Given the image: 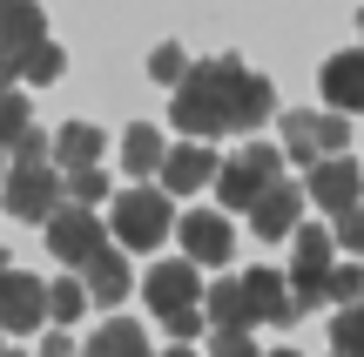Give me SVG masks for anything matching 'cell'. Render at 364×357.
<instances>
[{
    "label": "cell",
    "instance_id": "23",
    "mask_svg": "<svg viewBox=\"0 0 364 357\" xmlns=\"http://www.w3.org/2000/svg\"><path fill=\"white\" fill-rule=\"evenodd\" d=\"M48 304H54V331H68V324L88 310V283L81 277H61V283H48Z\"/></svg>",
    "mask_w": 364,
    "mask_h": 357
},
{
    "label": "cell",
    "instance_id": "15",
    "mask_svg": "<svg viewBox=\"0 0 364 357\" xmlns=\"http://www.w3.org/2000/svg\"><path fill=\"white\" fill-rule=\"evenodd\" d=\"M304 202H311V196H304V182H277L270 196L250 209V229H257L263 243H284L290 229H304V223H297V216H304Z\"/></svg>",
    "mask_w": 364,
    "mask_h": 357
},
{
    "label": "cell",
    "instance_id": "33",
    "mask_svg": "<svg viewBox=\"0 0 364 357\" xmlns=\"http://www.w3.org/2000/svg\"><path fill=\"white\" fill-rule=\"evenodd\" d=\"M14 81H21V54H7V48H0V94H7Z\"/></svg>",
    "mask_w": 364,
    "mask_h": 357
},
{
    "label": "cell",
    "instance_id": "21",
    "mask_svg": "<svg viewBox=\"0 0 364 357\" xmlns=\"http://www.w3.org/2000/svg\"><path fill=\"white\" fill-rule=\"evenodd\" d=\"M81 357H156V351H149V337H142L135 317H108L102 331L81 344Z\"/></svg>",
    "mask_w": 364,
    "mask_h": 357
},
{
    "label": "cell",
    "instance_id": "5",
    "mask_svg": "<svg viewBox=\"0 0 364 357\" xmlns=\"http://www.w3.org/2000/svg\"><path fill=\"white\" fill-rule=\"evenodd\" d=\"M351 148V121L344 115H311V108H290L284 115V155L304 162V169H317V162L344 155Z\"/></svg>",
    "mask_w": 364,
    "mask_h": 357
},
{
    "label": "cell",
    "instance_id": "32",
    "mask_svg": "<svg viewBox=\"0 0 364 357\" xmlns=\"http://www.w3.org/2000/svg\"><path fill=\"white\" fill-rule=\"evenodd\" d=\"M203 310H182V317H169V324H162V331H169V337H196V331H203Z\"/></svg>",
    "mask_w": 364,
    "mask_h": 357
},
{
    "label": "cell",
    "instance_id": "16",
    "mask_svg": "<svg viewBox=\"0 0 364 357\" xmlns=\"http://www.w3.org/2000/svg\"><path fill=\"white\" fill-rule=\"evenodd\" d=\"M324 101H331V115H364V48L351 54H338V61H324Z\"/></svg>",
    "mask_w": 364,
    "mask_h": 357
},
{
    "label": "cell",
    "instance_id": "8",
    "mask_svg": "<svg viewBox=\"0 0 364 357\" xmlns=\"http://www.w3.org/2000/svg\"><path fill=\"white\" fill-rule=\"evenodd\" d=\"M142 297H149V310H156V317L169 324V317H182V310H203L209 283H203V270H196L189 256H182V263H156V270H149Z\"/></svg>",
    "mask_w": 364,
    "mask_h": 357
},
{
    "label": "cell",
    "instance_id": "14",
    "mask_svg": "<svg viewBox=\"0 0 364 357\" xmlns=\"http://www.w3.org/2000/svg\"><path fill=\"white\" fill-rule=\"evenodd\" d=\"M216 175H223V162H216L209 142H176L169 162H162V189H169V196H189V189L216 182Z\"/></svg>",
    "mask_w": 364,
    "mask_h": 357
},
{
    "label": "cell",
    "instance_id": "38",
    "mask_svg": "<svg viewBox=\"0 0 364 357\" xmlns=\"http://www.w3.org/2000/svg\"><path fill=\"white\" fill-rule=\"evenodd\" d=\"M358 34H364V13H358Z\"/></svg>",
    "mask_w": 364,
    "mask_h": 357
},
{
    "label": "cell",
    "instance_id": "12",
    "mask_svg": "<svg viewBox=\"0 0 364 357\" xmlns=\"http://www.w3.org/2000/svg\"><path fill=\"white\" fill-rule=\"evenodd\" d=\"M176 236H182V256H189L196 270H203V263H230V250H236L230 223H223L216 209H189V216L176 223Z\"/></svg>",
    "mask_w": 364,
    "mask_h": 357
},
{
    "label": "cell",
    "instance_id": "34",
    "mask_svg": "<svg viewBox=\"0 0 364 357\" xmlns=\"http://www.w3.org/2000/svg\"><path fill=\"white\" fill-rule=\"evenodd\" d=\"M41 357H68V331H48V337H41Z\"/></svg>",
    "mask_w": 364,
    "mask_h": 357
},
{
    "label": "cell",
    "instance_id": "40",
    "mask_svg": "<svg viewBox=\"0 0 364 357\" xmlns=\"http://www.w3.org/2000/svg\"><path fill=\"white\" fill-rule=\"evenodd\" d=\"M0 189H7V182H0Z\"/></svg>",
    "mask_w": 364,
    "mask_h": 357
},
{
    "label": "cell",
    "instance_id": "25",
    "mask_svg": "<svg viewBox=\"0 0 364 357\" xmlns=\"http://www.w3.org/2000/svg\"><path fill=\"white\" fill-rule=\"evenodd\" d=\"M27 128H34V101H21V88H7L0 94V148H14Z\"/></svg>",
    "mask_w": 364,
    "mask_h": 357
},
{
    "label": "cell",
    "instance_id": "37",
    "mask_svg": "<svg viewBox=\"0 0 364 357\" xmlns=\"http://www.w3.org/2000/svg\"><path fill=\"white\" fill-rule=\"evenodd\" d=\"M263 357H297V351H263Z\"/></svg>",
    "mask_w": 364,
    "mask_h": 357
},
{
    "label": "cell",
    "instance_id": "3",
    "mask_svg": "<svg viewBox=\"0 0 364 357\" xmlns=\"http://www.w3.org/2000/svg\"><path fill=\"white\" fill-rule=\"evenodd\" d=\"M176 209H169V189H122L115 209H108V236L122 250H162Z\"/></svg>",
    "mask_w": 364,
    "mask_h": 357
},
{
    "label": "cell",
    "instance_id": "30",
    "mask_svg": "<svg viewBox=\"0 0 364 357\" xmlns=\"http://www.w3.org/2000/svg\"><path fill=\"white\" fill-rule=\"evenodd\" d=\"M338 250H351V256H364V209H351V216H338Z\"/></svg>",
    "mask_w": 364,
    "mask_h": 357
},
{
    "label": "cell",
    "instance_id": "29",
    "mask_svg": "<svg viewBox=\"0 0 364 357\" xmlns=\"http://www.w3.org/2000/svg\"><path fill=\"white\" fill-rule=\"evenodd\" d=\"M358 297H364V270H358V263H338V270H331V304L351 310Z\"/></svg>",
    "mask_w": 364,
    "mask_h": 357
},
{
    "label": "cell",
    "instance_id": "7",
    "mask_svg": "<svg viewBox=\"0 0 364 357\" xmlns=\"http://www.w3.org/2000/svg\"><path fill=\"white\" fill-rule=\"evenodd\" d=\"M331 229H297V263H290V290L297 310H324L331 304Z\"/></svg>",
    "mask_w": 364,
    "mask_h": 357
},
{
    "label": "cell",
    "instance_id": "10",
    "mask_svg": "<svg viewBox=\"0 0 364 357\" xmlns=\"http://www.w3.org/2000/svg\"><path fill=\"white\" fill-rule=\"evenodd\" d=\"M41 324H54L48 283H41V277H27V270H14V277L0 283V331L27 337V331H41Z\"/></svg>",
    "mask_w": 364,
    "mask_h": 357
},
{
    "label": "cell",
    "instance_id": "39",
    "mask_svg": "<svg viewBox=\"0 0 364 357\" xmlns=\"http://www.w3.org/2000/svg\"><path fill=\"white\" fill-rule=\"evenodd\" d=\"M0 357H7V351H0Z\"/></svg>",
    "mask_w": 364,
    "mask_h": 357
},
{
    "label": "cell",
    "instance_id": "11",
    "mask_svg": "<svg viewBox=\"0 0 364 357\" xmlns=\"http://www.w3.org/2000/svg\"><path fill=\"white\" fill-rule=\"evenodd\" d=\"M243 304H250V324H290V317H304V310H297V290H290L270 263L243 270Z\"/></svg>",
    "mask_w": 364,
    "mask_h": 357
},
{
    "label": "cell",
    "instance_id": "6",
    "mask_svg": "<svg viewBox=\"0 0 364 357\" xmlns=\"http://www.w3.org/2000/svg\"><path fill=\"white\" fill-rule=\"evenodd\" d=\"M108 243H115V236H108V223H102L95 209H75V202H68V209L48 223V250H54V263H68L75 277L108 250Z\"/></svg>",
    "mask_w": 364,
    "mask_h": 357
},
{
    "label": "cell",
    "instance_id": "2",
    "mask_svg": "<svg viewBox=\"0 0 364 357\" xmlns=\"http://www.w3.org/2000/svg\"><path fill=\"white\" fill-rule=\"evenodd\" d=\"M284 148H270V142H250V148H236L230 162H223V175H216V196H223V209H257L263 196H270L277 182H284Z\"/></svg>",
    "mask_w": 364,
    "mask_h": 357
},
{
    "label": "cell",
    "instance_id": "26",
    "mask_svg": "<svg viewBox=\"0 0 364 357\" xmlns=\"http://www.w3.org/2000/svg\"><path fill=\"white\" fill-rule=\"evenodd\" d=\"M61 61H68V54L54 48V40H41V48L21 61V81H27V88H48V81H61Z\"/></svg>",
    "mask_w": 364,
    "mask_h": 357
},
{
    "label": "cell",
    "instance_id": "36",
    "mask_svg": "<svg viewBox=\"0 0 364 357\" xmlns=\"http://www.w3.org/2000/svg\"><path fill=\"white\" fill-rule=\"evenodd\" d=\"M162 357H196V351H182V344H176V351H162Z\"/></svg>",
    "mask_w": 364,
    "mask_h": 357
},
{
    "label": "cell",
    "instance_id": "31",
    "mask_svg": "<svg viewBox=\"0 0 364 357\" xmlns=\"http://www.w3.org/2000/svg\"><path fill=\"white\" fill-rule=\"evenodd\" d=\"M209 357H263L250 337H230V331H216V344H209Z\"/></svg>",
    "mask_w": 364,
    "mask_h": 357
},
{
    "label": "cell",
    "instance_id": "22",
    "mask_svg": "<svg viewBox=\"0 0 364 357\" xmlns=\"http://www.w3.org/2000/svg\"><path fill=\"white\" fill-rule=\"evenodd\" d=\"M162 162H169V142H162V128L135 121V128L122 135V169H129V175H162Z\"/></svg>",
    "mask_w": 364,
    "mask_h": 357
},
{
    "label": "cell",
    "instance_id": "17",
    "mask_svg": "<svg viewBox=\"0 0 364 357\" xmlns=\"http://www.w3.org/2000/svg\"><path fill=\"white\" fill-rule=\"evenodd\" d=\"M41 40H48V13H41V0H0V48L27 61Z\"/></svg>",
    "mask_w": 364,
    "mask_h": 357
},
{
    "label": "cell",
    "instance_id": "24",
    "mask_svg": "<svg viewBox=\"0 0 364 357\" xmlns=\"http://www.w3.org/2000/svg\"><path fill=\"white\" fill-rule=\"evenodd\" d=\"M331 357H364V304L331 317Z\"/></svg>",
    "mask_w": 364,
    "mask_h": 357
},
{
    "label": "cell",
    "instance_id": "13",
    "mask_svg": "<svg viewBox=\"0 0 364 357\" xmlns=\"http://www.w3.org/2000/svg\"><path fill=\"white\" fill-rule=\"evenodd\" d=\"M270 108H277V88L257 75V67H236V81H230V135L263 128V121H270Z\"/></svg>",
    "mask_w": 364,
    "mask_h": 357
},
{
    "label": "cell",
    "instance_id": "35",
    "mask_svg": "<svg viewBox=\"0 0 364 357\" xmlns=\"http://www.w3.org/2000/svg\"><path fill=\"white\" fill-rule=\"evenodd\" d=\"M7 277H14V256H0V283H7Z\"/></svg>",
    "mask_w": 364,
    "mask_h": 357
},
{
    "label": "cell",
    "instance_id": "18",
    "mask_svg": "<svg viewBox=\"0 0 364 357\" xmlns=\"http://www.w3.org/2000/svg\"><path fill=\"white\" fill-rule=\"evenodd\" d=\"M81 283H88V304L122 310V297H129V263H122V243H108V250L81 270Z\"/></svg>",
    "mask_w": 364,
    "mask_h": 357
},
{
    "label": "cell",
    "instance_id": "28",
    "mask_svg": "<svg viewBox=\"0 0 364 357\" xmlns=\"http://www.w3.org/2000/svg\"><path fill=\"white\" fill-rule=\"evenodd\" d=\"M68 202H75V209H95V202H108V175H102V169L68 175Z\"/></svg>",
    "mask_w": 364,
    "mask_h": 357
},
{
    "label": "cell",
    "instance_id": "4",
    "mask_svg": "<svg viewBox=\"0 0 364 357\" xmlns=\"http://www.w3.org/2000/svg\"><path fill=\"white\" fill-rule=\"evenodd\" d=\"M0 202H7L14 223H54V216L68 209V175H54V162H41V169H14L7 189H0Z\"/></svg>",
    "mask_w": 364,
    "mask_h": 357
},
{
    "label": "cell",
    "instance_id": "19",
    "mask_svg": "<svg viewBox=\"0 0 364 357\" xmlns=\"http://www.w3.org/2000/svg\"><path fill=\"white\" fill-rule=\"evenodd\" d=\"M203 317L216 324V331H230V337H250V331H257V324H250V304H243V277H216V283H209Z\"/></svg>",
    "mask_w": 364,
    "mask_h": 357
},
{
    "label": "cell",
    "instance_id": "1",
    "mask_svg": "<svg viewBox=\"0 0 364 357\" xmlns=\"http://www.w3.org/2000/svg\"><path fill=\"white\" fill-rule=\"evenodd\" d=\"M236 54H209V61L189 67V81L176 88V128L182 142H216V135H230V81H236Z\"/></svg>",
    "mask_w": 364,
    "mask_h": 357
},
{
    "label": "cell",
    "instance_id": "9",
    "mask_svg": "<svg viewBox=\"0 0 364 357\" xmlns=\"http://www.w3.org/2000/svg\"><path fill=\"white\" fill-rule=\"evenodd\" d=\"M304 196H311L317 209H331V216H351V209H364V169L351 155H331V162H317V169L304 175Z\"/></svg>",
    "mask_w": 364,
    "mask_h": 357
},
{
    "label": "cell",
    "instance_id": "20",
    "mask_svg": "<svg viewBox=\"0 0 364 357\" xmlns=\"http://www.w3.org/2000/svg\"><path fill=\"white\" fill-rule=\"evenodd\" d=\"M102 148H108V135L95 128V121H68V128L54 135V162H61L68 175H81V169H102Z\"/></svg>",
    "mask_w": 364,
    "mask_h": 357
},
{
    "label": "cell",
    "instance_id": "27",
    "mask_svg": "<svg viewBox=\"0 0 364 357\" xmlns=\"http://www.w3.org/2000/svg\"><path fill=\"white\" fill-rule=\"evenodd\" d=\"M189 67H196V61H189L182 48H176V40H169V48H156V54H149V75H156L162 88H182V81H189Z\"/></svg>",
    "mask_w": 364,
    "mask_h": 357
}]
</instances>
